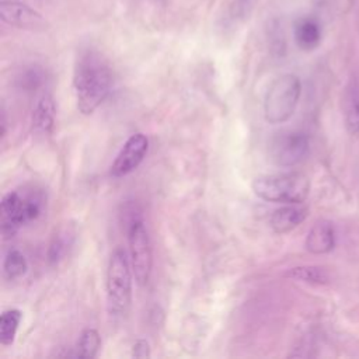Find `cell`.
Instances as JSON below:
<instances>
[{
	"label": "cell",
	"mask_w": 359,
	"mask_h": 359,
	"mask_svg": "<svg viewBox=\"0 0 359 359\" xmlns=\"http://www.w3.org/2000/svg\"><path fill=\"white\" fill-rule=\"evenodd\" d=\"M114 74L108 60L97 49H83L74 63L73 87L77 109L83 115L93 114L109 95Z\"/></svg>",
	"instance_id": "obj_1"
},
{
	"label": "cell",
	"mask_w": 359,
	"mask_h": 359,
	"mask_svg": "<svg viewBox=\"0 0 359 359\" xmlns=\"http://www.w3.org/2000/svg\"><path fill=\"white\" fill-rule=\"evenodd\" d=\"M251 188L254 194L275 203H302L310 192V181L302 172L268 174L254 178Z\"/></svg>",
	"instance_id": "obj_2"
},
{
	"label": "cell",
	"mask_w": 359,
	"mask_h": 359,
	"mask_svg": "<svg viewBox=\"0 0 359 359\" xmlns=\"http://www.w3.org/2000/svg\"><path fill=\"white\" fill-rule=\"evenodd\" d=\"M132 265L123 248L116 247L107 268V306L111 316H123L132 303Z\"/></svg>",
	"instance_id": "obj_3"
},
{
	"label": "cell",
	"mask_w": 359,
	"mask_h": 359,
	"mask_svg": "<svg viewBox=\"0 0 359 359\" xmlns=\"http://www.w3.org/2000/svg\"><path fill=\"white\" fill-rule=\"evenodd\" d=\"M302 95V83L296 74L286 73L276 77L269 86L264 101V116L271 125L289 121L294 114Z\"/></svg>",
	"instance_id": "obj_4"
},
{
	"label": "cell",
	"mask_w": 359,
	"mask_h": 359,
	"mask_svg": "<svg viewBox=\"0 0 359 359\" xmlns=\"http://www.w3.org/2000/svg\"><path fill=\"white\" fill-rule=\"evenodd\" d=\"M42 210V198L36 192L28 195L10 191L1 198V234L4 238L13 237L21 226L35 220Z\"/></svg>",
	"instance_id": "obj_5"
},
{
	"label": "cell",
	"mask_w": 359,
	"mask_h": 359,
	"mask_svg": "<svg viewBox=\"0 0 359 359\" xmlns=\"http://www.w3.org/2000/svg\"><path fill=\"white\" fill-rule=\"evenodd\" d=\"M128 244L129 259L136 282L143 286L149 282L153 269V248L144 222L135 216L128 220Z\"/></svg>",
	"instance_id": "obj_6"
},
{
	"label": "cell",
	"mask_w": 359,
	"mask_h": 359,
	"mask_svg": "<svg viewBox=\"0 0 359 359\" xmlns=\"http://www.w3.org/2000/svg\"><path fill=\"white\" fill-rule=\"evenodd\" d=\"M310 142L304 132L282 130L276 133L268 146L269 158L279 167H293L309 154Z\"/></svg>",
	"instance_id": "obj_7"
},
{
	"label": "cell",
	"mask_w": 359,
	"mask_h": 359,
	"mask_svg": "<svg viewBox=\"0 0 359 359\" xmlns=\"http://www.w3.org/2000/svg\"><path fill=\"white\" fill-rule=\"evenodd\" d=\"M147 151L149 139L146 137V135L133 133L132 136H129L111 165V177L121 178L135 171L144 160Z\"/></svg>",
	"instance_id": "obj_8"
},
{
	"label": "cell",
	"mask_w": 359,
	"mask_h": 359,
	"mask_svg": "<svg viewBox=\"0 0 359 359\" xmlns=\"http://www.w3.org/2000/svg\"><path fill=\"white\" fill-rule=\"evenodd\" d=\"M0 20L10 27L18 29H43L46 27L45 17L20 0H1L0 1Z\"/></svg>",
	"instance_id": "obj_9"
},
{
	"label": "cell",
	"mask_w": 359,
	"mask_h": 359,
	"mask_svg": "<svg viewBox=\"0 0 359 359\" xmlns=\"http://www.w3.org/2000/svg\"><path fill=\"white\" fill-rule=\"evenodd\" d=\"M309 215V209L300 203H286L285 206L273 210L269 217L272 230L278 234L289 233L300 226Z\"/></svg>",
	"instance_id": "obj_10"
},
{
	"label": "cell",
	"mask_w": 359,
	"mask_h": 359,
	"mask_svg": "<svg viewBox=\"0 0 359 359\" xmlns=\"http://www.w3.org/2000/svg\"><path fill=\"white\" fill-rule=\"evenodd\" d=\"M306 250L311 254H327L335 247L334 226L328 220L316 222L307 233Z\"/></svg>",
	"instance_id": "obj_11"
},
{
	"label": "cell",
	"mask_w": 359,
	"mask_h": 359,
	"mask_svg": "<svg viewBox=\"0 0 359 359\" xmlns=\"http://www.w3.org/2000/svg\"><path fill=\"white\" fill-rule=\"evenodd\" d=\"M293 36L302 50H313L321 42V27L313 17H302L294 22Z\"/></svg>",
	"instance_id": "obj_12"
},
{
	"label": "cell",
	"mask_w": 359,
	"mask_h": 359,
	"mask_svg": "<svg viewBox=\"0 0 359 359\" xmlns=\"http://www.w3.org/2000/svg\"><path fill=\"white\" fill-rule=\"evenodd\" d=\"M344 122L346 130L359 136V80L353 79L345 88L344 101H342Z\"/></svg>",
	"instance_id": "obj_13"
},
{
	"label": "cell",
	"mask_w": 359,
	"mask_h": 359,
	"mask_svg": "<svg viewBox=\"0 0 359 359\" xmlns=\"http://www.w3.org/2000/svg\"><path fill=\"white\" fill-rule=\"evenodd\" d=\"M55 102L50 94H43L32 114V126L41 133H49L55 123Z\"/></svg>",
	"instance_id": "obj_14"
},
{
	"label": "cell",
	"mask_w": 359,
	"mask_h": 359,
	"mask_svg": "<svg viewBox=\"0 0 359 359\" xmlns=\"http://www.w3.org/2000/svg\"><path fill=\"white\" fill-rule=\"evenodd\" d=\"M286 278L313 283V285H325L330 282V275L325 268L318 265H302L293 266L285 272Z\"/></svg>",
	"instance_id": "obj_15"
},
{
	"label": "cell",
	"mask_w": 359,
	"mask_h": 359,
	"mask_svg": "<svg viewBox=\"0 0 359 359\" xmlns=\"http://www.w3.org/2000/svg\"><path fill=\"white\" fill-rule=\"evenodd\" d=\"M101 348V337L95 328H86L79 337V341L74 348L76 358L80 359H93L98 355Z\"/></svg>",
	"instance_id": "obj_16"
},
{
	"label": "cell",
	"mask_w": 359,
	"mask_h": 359,
	"mask_svg": "<svg viewBox=\"0 0 359 359\" xmlns=\"http://www.w3.org/2000/svg\"><path fill=\"white\" fill-rule=\"evenodd\" d=\"M28 271V262L24 254L17 248H10L3 259V276L7 280L22 278Z\"/></svg>",
	"instance_id": "obj_17"
},
{
	"label": "cell",
	"mask_w": 359,
	"mask_h": 359,
	"mask_svg": "<svg viewBox=\"0 0 359 359\" xmlns=\"http://www.w3.org/2000/svg\"><path fill=\"white\" fill-rule=\"evenodd\" d=\"M22 314L18 309L4 310L0 317V344L8 346L14 342Z\"/></svg>",
	"instance_id": "obj_18"
},
{
	"label": "cell",
	"mask_w": 359,
	"mask_h": 359,
	"mask_svg": "<svg viewBox=\"0 0 359 359\" xmlns=\"http://www.w3.org/2000/svg\"><path fill=\"white\" fill-rule=\"evenodd\" d=\"M17 81L24 91H36L45 84L46 72L39 65H29L20 72Z\"/></svg>",
	"instance_id": "obj_19"
},
{
	"label": "cell",
	"mask_w": 359,
	"mask_h": 359,
	"mask_svg": "<svg viewBox=\"0 0 359 359\" xmlns=\"http://www.w3.org/2000/svg\"><path fill=\"white\" fill-rule=\"evenodd\" d=\"M72 244H73V234L70 231L63 230L55 234L46 252L48 262L50 265H56L59 261H62L69 252Z\"/></svg>",
	"instance_id": "obj_20"
},
{
	"label": "cell",
	"mask_w": 359,
	"mask_h": 359,
	"mask_svg": "<svg viewBox=\"0 0 359 359\" xmlns=\"http://www.w3.org/2000/svg\"><path fill=\"white\" fill-rule=\"evenodd\" d=\"M133 358H149L150 356V345L146 339H137L132 346Z\"/></svg>",
	"instance_id": "obj_21"
},
{
	"label": "cell",
	"mask_w": 359,
	"mask_h": 359,
	"mask_svg": "<svg viewBox=\"0 0 359 359\" xmlns=\"http://www.w3.org/2000/svg\"><path fill=\"white\" fill-rule=\"evenodd\" d=\"M7 133V119H6V112H1V137H4Z\"/></svg>",
	"instance_id": "obj_22"
},
{
	"label": "cell",
	"mask_w": 359,
	"mask_h": 359,
	"mask_svg": "<svg viewBox=\"0 0 359 359\" xmlns=\"http://www.w3.org/2000/svg\"><path fill=\"white\" fill-rule=\"evenodd\" d=\"M147 1H153V3H163L164 0H147Z\"/></svg>",
	"instance_id": "obj_23"
}]
</instances>
